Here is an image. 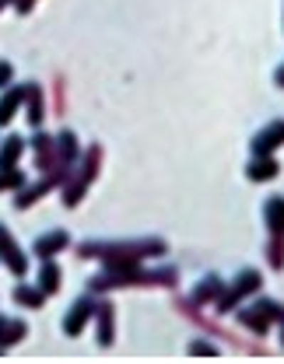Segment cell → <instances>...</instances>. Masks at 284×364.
Returning a JSON list of instances; mask_svg holds the SVG:
<instances>
[{
  "mask_svg": "<svg viewBox=\"0 0 284 364\" xmlns=\"http://www.w3.org/2000/svg\"><path fill=\"white\" fill-rule=\"evenodd\" d=\"M169 245L165 238H130V242H81L78 256L81 259H102L105 267H137L144 259L165 256Z\"/></svg>",
  "mask_w": 284,
  "mask_h": 364,
  "instance_id": "obj_1",
  "label": "cell"
},
{
  "mask_svg": "<svg viewBox=\"0 0 284 364\" xmlns=\"http://www.w3.org/2000/svg\"><path fill=\"white\" fill-rule=\"evenodd\" d=\"M179 284V270L176 267H162V270H144L137 267H105L88 280L92 294H109L116 287H176Z\"/></svg>",
  "mask_w": 284,
  "mask_h": 364,
  "instance_id": "obj_2",
  "label": "cell"
},
{
  "mask_svg": "<svg viewBox=\"0 0 284 364\" xmlns=\"http://www.w3.org/2000/svg\"><path fill=\"white\" fill-rule=\"evenodd\" d=\"M98 168H102V147L98 144H92L81 158H78V165L70 168V179L63 182V207H78L81 203V196L88 193V186L95 182V176H98Z\"/></svg>",
  "mask_w": 284,
  "mask_h": 364,
  "instance_id": "obj_3",
  "label": "cell"
},
{
  "mask_svg": "<svg viewBox=\"0 0 284 364\" xmlns=\"http://www.w3.org/2000/svg\"><path fill=\"white\" fill-rule=\"evenodd\" d=\"M263 287V277H260V270H242L232 280V284H225V291L218 294V301H214V312L218 316H228V312H236L238 305L249 298V294H256Z\"/></svg>",
  "mask_w": 284,
  "mask_h": 364,
  "instance_id": "obj_4",
  "label": "cell"
},
{
  "mask_svg": "<svg viewBox=\"0 0 284 364\" xmlns=\"http://www.w3.org/2000/svg\"><path fill=\"white\" fill-rule=\"evenodd\" d=\"M95 305H98V301H95L92 291H88L85 298H78V301L67 309V316H63V333H67V336H81L85 326L95 318Z\"/></svg>",
  "mask_w": 284,
  "mask_h": 364,
  "instance_id": "obj_5",
  "label": "cell"
},
{
  "mask_svg": "<svg viewBox=\"0 0 284 364\" xmlns=\"http://www.w3.org/2000/svg\"><path fill=\"white\" fill-rule=\"evenodd\" d=\"M0 263L14 273V277H25V273H28V256L21 252L18 238L7 231V225H0Z\"/></svg>",
  "mask_w": 284,
  "mask_h": 364,
  "instance_id": "obj_6",
  "label": "cell"
},
{
  "mask_svg": "<svg viewBox=\"0 0 284 364\" xmlns=\"http://www.w3.org/2000/svg\"><path fill=\"white\" fill-rule=\"evenodd\" d=\"M116 305L112 301H98L95 305V336H98V347H112L116 340Z\"/></svg>",
  "mask_w": 284,
  "mask_h": 364,
  "instance_id": "obj_7",
  "label": "cell"
},
{
  "mask_svg": "<svg viewBox=\"0 0 284 364\" xmlns=\"http://www.w3.org/2000/svg\"><path fill=\"white\" fill-rule=\"evenodd\" d=\"M281 144H284V119H274L249 140V151L253 154H274Z\"/></svg>",
  "mask_w": 284,
  "mask_h": 364,
  "instance_id": "obj_8",
  "label": "cell"
},
{
  "mask_svg": "<svg viewBox=\"0 0 284 364\" xmlns=\"http://www.w3.org/2000/svg\"><path fill=\"white\" fill-rule=\"evenodd\" d=\"M32 154H36V168H39V172H49V168L60 161V154H56V136L43 134V127H39L36 136H32Z\"/></svg>",
  "mask_w": 284,
  "mask_h": 364,
  "instance_id": "obj_9",
  "label": "cell"
},
{
  "mask_svg": "<svg viewBox=\"0 0 284 364\" xmlns=\"http://www.w3.org/2000/svg\"><path fill=\"white\" fill-rule=\"evenodd\" d=\"M236 322L242 326V329H249L253 336H267V333H270V326H274L270 316H267L256 301H253V305H246V309H236Z\"/></svg>",
  "mask_w": 284,
  "mask_h": 364,
  "instance_id": "obj_10",
  "label": "cell"
},
{
  "mask_svg": "<svg viewBox=\"0 0 284 364\" xmlns=\"http://www.w3.org/2000/svg\"><path fill=\"white\" fill-rule=\"evenodd\" d=\"M225 291V280L218 277V273H207L196 287H193V294H189V309H204V305H214L218 301V294Z\"/></svg>",
  "mask_w": 284,
  "mask_h": 364,
  "instance_id": "obj_11",
  "label": "cell"
},
{
  "mask_svg": "<svg viewBox=\"0 0 284 364\" xmlns=\"http://www.w3.org/2000/svg\"><path fill=\"white\" fill-rule=\"evenodd\" d=\"M25 119L32 130H39L46 119V95H43V85H36V81L25 85Z\"/></svg>",
  "mask_w": 284,
  "mask_h": 364,
  "instance_id": "obj_12",
  "label": "cell"
},
{
  "mask_svg": "<svg viewBox=\"0 0 284 364\" xmlns=\"http://www.w3.org/2000/svg\"><path fill=\"white\" fill-rule=\"evenodd\" d=\"M281 176V165L274 154H253V161L246 165V179L249 182H270Z\"/></svg>",
  "mask_w": 284,
  "mask_h": 364,
  "instance_id": "obj_13",
  "label": "cell"
},
{
  "mask_svg": "<svg viewBox=\"0 0 284 364\" xmlns=\"http://www.w3.org/2000/svg\"><path fill=\"white\" fill-rule=\"evenodd\" d=\"M70 245V235L63 231V228H56V231H46V235H39L36 238V245H32V252L39 256V259H53L56 252H63Z\"/></svg>",
  "mask_w": 284,
  "mask_h": 364,
  "instance_id": "obj_14",
  "label": "cell"
},
{
  "mask_svg": "<svg viewBox=\"0 0 284 364\" xmlns=\"http://www.w3.org/2000/svg\"><path fill=\"white\" fill-rule=\"evenodd\" d=\"M21 105H25V85H7L0 95V127H7Z\"/></svg>",
  "mask_w": 284,
  "mask_h": 364,
  "instance_id": "obj_15",
  "label": "cell"
},
{
  "mask_svg": "<svg viewBox=\"0 0 284 364\" xmlns=\"http://www.w3.org/2000/svg\"><path fill=\"white\" fill-rule=\"evenodd\" d=\"M56 154H60L63 165H78V158H81V140H78L74 130H60V134H56Z\"/></svg>",
  "mask_w": 284,
  "mask_h": 364,
  "instance_id": "obj_16",
  "label": "cell"
},
{
  "mask_svg": "<svg viewBox=\"0 0 284 364\" xmlns=\"http://www.w3.org/2000/svg\"><path fill=\"white\" fill-rule=\"evenodd\" d=\"M21 154H25V136L11 134L7 140H0V168H18Z\"/></svg>",
  "mask_w": 284,
  "mask_h": 364,
  "instance_id": "obj_17",
  "label": "cell"
},
{
  "mask_svg": "<svg viewBox=\"0 0 284 364\" xmlns=\"http://www.w3.org/2000/svg\"><path fill=\"white\" fill-rule=\"evenodd\" d=\"M263 221L270 235H284V196H270L263 203Z\"/></svg>",
  "mask_w": 284,
  "mask_h": 364,
  "instance_id": "obj_18",
  "label": "cell"
},
{
  "mask_svg": "<svg viewBox=\"0 0 284 364\" xmlns=\"http://www.w3.org/2000/svg\"><path fill=\"white\" fill-rule=\"evenodd\" d=\"M14 301H18L21 309H43V305H46V291H43L39 284H36V287H32V284H18V287H14Z\"/></svg>",
  "mask_w": 284,
  "mask_h": 364,
  "instance_id": "obj_19",
  "label": "cell"
},
{
  "mask_svg": "<svg viewBox=\"0 0 284 364\" xmlns=\"http://www.w3.org/2000/svg\"><path fill=\"white\" fill-rule=\"evenodd\" d=\"M60 284H63V270L56 267V259H43V270H39V287L46 291V298L60 291Z\"/></svg>",
  "mask_w": 284,
  "mask_h": 364,
  "instance_id": "obj_20",
  "label": "cell"
},
{
  "mask_svg": "<svg viewBox=\"0 0 284 364\" xmlns=\"http://www.w3.org/2000/svg\"><path fill=\"white\" fill-rule=\"evenodd\" d=\"M25 336H28V322H25V318H7V326H4V333H0V347L7 350V347L21 343Z\"/></svg>",
  "mask_w": 284,
  "mask_h": 364,
  "instance_id": "obj_21",
  "label": "cell"
},
{
  "mask_svg": "<svg viewBox=\"0 0 284 364\" xmlns=\"http://www.w3.org/2000/svg\"><path fill=\"white\" fill-rule=\"evenodd\" d=\"M267 263H270V270H284V235H270Z\"/></svg>",
  "mask_w": 284,
  "mask_h": 364,
  "instance_id": "obj_22",
  "label": "cell"
},
{
  "mask_svg": "<svg viewBox=\"0 0 284 364\" xmlns=\"http://www.w3.org/2000/svg\"><path fill=\"white\" fill-rule=\"evenodd\" d=\"M21 186H25V172L21 168H0V193L4 189H14L18 193Z\"/></svg>",
  "mask_w": 284,
  "mask_h": 364,
  "instance_id": "obj_23",
  "label": "cell"
},
{
  "mask_svg": "<svg viewBox=\"0 0 284 364\" xmlns=\"http://www.w3.org/2000/svg\"><path fill=\"white\" fill-rule=\"evenodd\" d=\"M256 305L270 316V322H278V326H284V305L281 301H274V298H256Z\"/></svg>",
  "mask_w": 284,
  "mask_h": 364,
  "instance_id": "obj_24",
  "label": "cell"
},
{
  "mask_svg": "<svg viewBox=\"0 0 284 364\" xmlns=\"http://www.w3.org/2000/svg\"><path fill=\"white\" fill-rule=\"evenodd\" d=\"M186 350L193 354V358H218V347H214L211 340H193Z\"/></svg>",
  "mask_w": 284,
  "mask_h": 364,
  "instance_id": "obj_25",
  "label": "cell"
},
{
  "mask_svg": "<svg viewBox=\"0 0 284 364\" xmlns=\"http://www.w3.org/2000/svg\"><path fill=\"white\" fill-rule=\"evenodd\" d=\"M11 81H14V63L11 60H0V91L7 88Z\"/></svg>",
  "mask_w": 284,
  "mask_h": 364,
  "instance_id": "obj_26",
  "label": "cell"
},
{
  "mask_svg": "<svg viewBox=\"0 0 284 364\" xmlns=\"http://www.w3.org/2000/svg\"><path fill=\"white\" fill-rule=\"evenodd\" d=\"M32 7H36V0H14V11L18 14H32Z\"/></svg>",
  "mask_w": 284,
  "mask_h": 364,
  "instance_id": "obj_27",
  "label": "cell"
},
{
  "mask_svg": "<svg viewBox=\"0 0 284 364\" xmlns=\"http://www.w3.org/2000/svg\"><path fill=\"white\" fill-rule=\"evenodd\" d=\"M274 85H278V88H284V63L278 67V74H274Z\"/></svg>",
  "mask_w": 284,
  "mask_h": 364,
  "instance_id": "obj_28",
  "label": "cell"
},
{
  "mask_svg": "<svg viewBox=\"0 0 284 364\" xmlns=\"http://www.w3.org/2000/svg\"><path fill=\"white\" fill-rule=\"evenodd\" d=\"M4 7H14V0H0V11H4Z\"/></svg>",
  "mask_w": 284,
  "mask_h": 364,
  "instance_id": "obj_29",
  "label": "cell"
},
{
  "mask_svg": "<svg viewBox=\"0 0 284 364\" xmlns=\"http://www.w3.org/2000/svg\"><path fill=\"white\" fill-rule=\"evenodd\" d=\"M4 326H7V316H0V333H4Z\"/></svg>",
  "mask_w": 284,
  "mask_h": 364,
  "instance_id": "obj_30",
  "label": "cell"
},
{
  "mask_svg": "<svg viewBox=\"0 0 284 364\" xmlns=\"http://www.w3.org/2000/svg\"><path fill=\"white\" fill-rule=\"evenodd\" d=\"M281 347H284V326H281Z\"/></svg>",
  "mask_w": 284,
  "mask_h": 364,
  "instance_id": "obj_31",
  "label": "cell"
},
{
  "mask_svg": "<svg viewBox=\"0 0 284 364\" xmlns=\"http://www.w3.org/2000/svg\"><path fill=\"white\" fill-rule=\"evenodd\" d=\"M0 354H4V347H0Z\"/></svg>",
  "mask_w": 284,
  "mask_h": 364,
  "instance_id": "obj_32",
  "label": "cell"
}]
</instances>
